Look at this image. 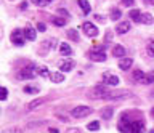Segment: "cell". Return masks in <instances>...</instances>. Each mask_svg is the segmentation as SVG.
<instances>
[{
	"mask_svg": "<svg viewBox=\"0 0 154 133\" xmlns=\"http://www.w3.org/2000/svg\"><path fill=\"white\" fill-rule=\"evenodd\" d=\"M117 128H119V131H122V133H143L144 131V123L141 120H130L127 114H124V116H120Z\"/></svg>",
	"mask_w": 154,
	"mask_h": 133,
	"instance_id": "obj_1",
	"label": "cell"
},
{
	"mask_svg": "<svg viewBox=\"0 0 154 133\" xmlns=\"http://www.w3.org/2000/svg\"><path fill=\"white\" fill-rule=\"evenodd\" d=\"M109 92H111V90L106 87V85H98V87H95V88L90 90L88 96L93 98V99H106V96H108Z\"/></svg>",
	"mask_w": 154,
	"mask_h": 133,
	"instance_id": "obj_2",
	"label": "cell"
},
{
	"mask_svg": "<svg viewBox=\"0 0 154 133\" xmlns=\"http://www.w3.org/2000/svg\"><path fill=\"white\" fill-rule=\"evenodd\" d=\"M91 112H93V109L88 107V106H77L71 111V116L75 117V119H84L87 116H90Z\"/></svg>",
	"mask_w": 154,
	"mask_h": 133,
	"instance_id": "obj_3",
	"label": "cell"
},
{
	"mask_svg": "<svg viewBox=\"0 0 154 133\" xmlns=\"http://www.w3.org/2000/svg\"><path fill=\"white\" fill-rule=\"evenodd\" d=\"M35 74H37L35 64H29L27 68H24V69H21V71H19V74H18V79H21V80L32 79V77H35Z\"/></svg>",
	"mask_w": 154,
	"mask_h": 133,
	"instance_id": "obj_4",
	"label": "cell"
},
{
	"mask_svg": "<svg viewBox=\"0 0 154 133\" xmlns=\"http://www.w3.org/2000/svg\"><path fill=\"white\" fill-rule=\"evenodd\" d=\"M82 29H84V34L88 35V37H96L100 34L98 27L95 24H91V23H84V24H82Z\"/></svg>",
	"mask_w": 154,
	"mask_h": 133,
	"instance_id": "obj_5",
	"label": "cell"
},
{
	"mask_svg": "<svg viewBox=\"0 0 154 133\" xmlns=\"http://www.w3.org/2000/svg\"><path fill=\"white\" fill-rule=\"evenodd\" d=\"M87 56L91 59V61H96V63H103V61H106V53L104 51H98V50H90L88 53H87Z\"/></svg>",
	"mask_w": 154,
	"mask_h": 133,
	"instance_id": "obj_6",
	"label": "cell"
},
{
	"mask_svg": "<svg viewBox=\"0 0 154 133\" xmlns=\"http://www.w3.org/2000/svg\"><path fill=\"white\" fill-rule=\"evenodd\" d=\"M119 83V77L111 72H104L103 74V85H106V87H116V85Z\"/></svg>",
	"mask_w": 154,
	"mask_h": 133,
	"instance_id": "obj_7",
	"label": "cell"
},
{
	"mask_svg": "<svg viewBox=\"0 0 154 133\" xmlns=\"http://www.w3.org/2000/svg\"><path fill=\"white\" fill-rule=\"evenodd\" d=\"M10 39H11V42L14 45H19V47L24 45V34H23V31H19V29H14L11 32V35H10Z\"/></svg>",
	"mask_w": 154,
	"mask_h": 133,
	"instance_id": "obj_8",
	"label": "cell"
},
{
	"mask_svg": "<svg viewBox=\"0 0 154 133\" xmlns=\"http://www.w3.org/2000/svg\"><path fill=\"white\" fill-rule=\"evenodd\" d=\"M74 66H75V61L74 59H63V61H60L61 72H69L71 69H74Z\"/></svg>",
	"mask_w": 154,
	"mask_h": 133,
	"instance_id": "obj_9",
	"label": "cell"
},
{
	"mask_svg": "<svg viewBox=\"0 0 154 133\" xmlns=\"http://www.w3.org/2000/svg\"><path fill=\"white\" fill-rule=\"evenodd\" d=\"M130 31V23L128 21H122V23H119L117 24V27H116V32L117 34H127V32Z\"/></svg>",
	"mask_w": 154,
	"mask_h": 133,
	"instance_id": "obj_10",
	"label": "cell"
},
{
	"mask_svg": "<svg viewBox=\"0 0 154 133\" xmlns=\"http://www.w3.org/2000/svg\"><path fill=\"white\" fill-rule=\"evenodd\" d=\"M23 34H24V39L26 40H35L37 39V31L35 29H31V27H26V29L23 31Z\"/></svg>",
	"mask_w": 154,
	"mask_h": 133,
	"instance_id": "obj_11",
	"label": "cell"
},
{
	"mask_svg": "<svg viewBox=\"0 0 154 133\" xmlns=\"http://www.w3.org/2000/svg\"><path fill=\"white\" fill-rule=\"evenodd\" d=\"M132 64H133L132 58H122V59L119 61V69L120 71H127V69L132 68Z\"/></svg>",
	"mask_w": 154,
	"mask_h": 133,
	"instance_id": "obj_12",
	"label": "cell"
},
{
	"mask_svg": "<svg viewBox=\"0 0 154 133\" xmlns=\"http://www.w3.org/2000/svg\"><path fill=\"white\" fill-rule=\"evenodd\" d=\"M112 56H116V58H124L125 56V48L122 45H116L112 48Z\"/></svg>",
	"mask_w": 154,
	"mask_h": 133,
	"instance_id": "obj_13",
	"label": "cell"
},
{
	"mask_svg": "<svg viewBox=\"0 0 154 133\" xmlns=\"http://www.w3.org/2000/svg\"><path fill=\"white\" fill-rule=\"evenodd\" d=\"M128 16L132 18V21H135V23H141V11L140 10H130V13H128Z\"/></svg>",
	"mask_w": 154,
	"mask_h": 133,
	"instance_id": "obj_14",
	"label": "cell"
},
{
	"mask_svg": "<svg viewBox=\"0 0 154 133\" xmlns=\"http://www.w3.org/2000/svg\"><path fill=\"white\" fill-rule=\"evenodd\" d=\"M77 5L80 7V10L85 13V15H88L90 13V3H88V0H79L77 2Z\"/></svg>",
	"mask_w": 154,
	"mask_h": 133,
	"instance_id": "obj_15",
	"label": "cell"
},
{
	"mask_svg": "<svg viewBox=\"0 0 154 133\" xmlns=\"http://www.w3.org/2000/svg\"><path fill=\"white\" fill-rule=\"evenodd\" d=\"M60 53H61L63 56H69V55L72 53V48L69 47V44H61V45H60Z\"/></svg>",
	"mask_w": 154,
	"mask_h": 133,
	"instance_id": "obj_16",
	"label": "cell"
},
{
	"mask_svg": "<svg viewBox=\"0 0 154 133\" xmlns=\"http://www.w3.org/2000/svg\"><path fill=\"white\" fill-rule=\"evenodd\" d=\"M50 79H51V82L60 83V82L64 80V74H63V72H53V74H50Z\"/></svg>",
	"mask_w": 154,
	"mask_h": 133,
	"instance_id": "obj_17",
	"label": "cell"
},
{
	"mask_svg": "<svg viewBox=\"0 0 154 133\" xmlns=\"http://www.w3.org/2000/svg\"><path fill=\"white\" fill-rule=\"evenodd\" d=\"M43 103H45V99H43V98H37V99H34V101H31L27 104V109H29V111H32V109H35L37 106H40V104H43Z\"/></svg>",
	"mask_w": 154,
	"mask_h": 133,
	"instance_id": "obj_18",
	"label": "cell"
},
{
	"mask_svg": "<svg viewBox=\"0 0 154 133\" xmlns=\"http://www.w3.org/2000/svg\"><path fill=\"white\" fill-rule=\"evenodd\" d=\"M141 23L143 24H152L154 23V18H152V15H149V13H143L141 15Z\"/></svg>",
	"mask_w": 154,
	"mask_h": 133,
	"instance_id": "obj_19",
	"label": "cell"
},
{
	"mask_svg": "<svg viewBox=\"0 0 154 133\" xmlns=\"http://www.w3.org/2000/svg\"><path fill=\"white\" fill-rule=\"evenodd\" d=\"M37 74L40 75V77H50V71H48L47 66H40V68H37Z\"/></svg>",
	"mask_w": 154,
	"mask_h": 133,
	"instance_id": "obj_20",
	"label": "cell"
},
{
	"mask_svg": "<svg viewBox=\"0 0 154 133\" xmlns=\"http://www.w3.org/2000/svg\"><path fill=\"white\" fill-rule=\"evenodd\" d=\"M143 77H144V72H143V71H140V69H135V71H133V79H135V82H140V83H141Z\"/></svg>",
	"mask_w": 154,
	"mask_h": 133,
	"instance_id": "obj_21",
	"label": "cell"
},
{
	"mask_svg": "<svg viewBox=\"0 0 154 133\" xmlns=\"http://www.w3.org/2000/svg\"><path fill=\"white\" fill-rule=\"evenodd\" d=\"M154 82V72H149V74H144V77L141 80V83L144 85H149V83H152Z\"/></svg>",
	"mask_w": 154,
	"mask_h": 133,
	"instance_id": "obj_22",
	"label": "cell"
},
{
	"mask_svg": "<svg viewBox=\"0 0 154 133\" xmlns=\"http://www.w3.org/2000/svg\"><path fill=\"white\" fill-rule=\"evenodd\" d=\"M120 18H122V11H120L119 8H114V10L111 11V20L117 21V20H120Z\"/></svg>",
	"mask_w": 154,
	"mask_h": 133,
	"instance_id": "obj_23",
	"label": "cell"
},
{
	"mask_svg": "<svg viewBox=\"0 0 154 133\" xmlns=\"http://www.w3.org/2000/svg\"><path fill=\"white\" fill-rule=\"evenodd\" d=\"M112 114H114V109H112V107H106L104 111L101 112V117L108 120V119H111V117H112Z\"/></svg>",
	"mask_w": 154,
	"mask_h": 133,
	"instance_id": "obj_24",
	"label": "cell"
},
{
	"mask_svg": "<svg viewBox=\"0 0 154 133\" xmlns=\"http://www.w3.org/2000/svg\"><path fill=\"white\" fill-rule=\"evenodd\" d=\"M67 37H69L72 42H79V34H77V31H75V29L67 31Z\"/></svg>",
	"mask_w": 154,
	"mask_h": 133,
	"instance_id": "obj_25",
	"label": "cell"
},
{
	"mask_svg": "<svg viewBox=\"0 0 154 133\" xmlns=\"http://www.w3.org/2000/svg\"><path fill=\"white\" fill-rule=\"evenodd\" d=\"M51 21H53V24H55V26H64L66 24V20H64V18H58V16H55V18H51Z\"/></svg>",
	"mask_w": 154,
	"mask_h": 133,
	"instance_id": "obj_26",
	"label": "cell"
},
{
	"mask_svg": "<svg viewBox=\"0 0 154 133\" xmlns=\"http://www.w3.org/2000/svg\"><path fill=\"white\" fill-rule=\"evenodd\" d=\"M50 2H53V0H32L34 5H38V7H47Z\"/></svg>",
	"mask_w": 154,
	"mask_h": 133,
	"instance_id": "obj_27",
	"label": "cell"
},
{
	"mask_svg": "<svg viewBox=\"0 0 154 133\" xmlns=\"http://www.w3.org/2000/svg\"><path fill=\"white\" fill-rule=\"evenodd\" d=\"M87 128H88V130H91V131L100 130V122H98V120H96V122H90L88 125H87Z\"/></svg>",
	"mask_w": 154,
	"mask_h": 133,
	"instance_id": "obj_28",
	"label": "cell"
},
{
	"mask_svg": "<svg viewBox=\"0 0 154 133\" xmlns=\"http://www.w3.org/2000/svg\"><path fill=\"white\" fill-rule=\"evenodd\" d=\"M7 96H8V90L5 87H0V101H5Z\"/></svg>",
	"mask_w": 154,
	"mask_h": 133,
	"instance_id": "obj_29",
	"label": "cell"
},
{
	"mask_svg": "<svg viewBox=\"0 0 154 133\" xmlns=\"http://www.w3.org/2000/svg\"><path fill=\"white\" fill-rule=\"evenodd\" d=\"M148 55L154 58V40H151V42L148 44Z\"/></svg>",
	"mask_w": 154,
	"mask_h": 133,
	"instance_id": "obj_30",
	"label": "cell"
},
{
	"mask_svg": "<svg viewBox=\"0 0 154 133\" xmlns=\"http://www.w3.org/2000/svg\"><path fill=\"white\" fill-rule=\"evenodd\" d=\"M24 92L26 93H38V88L37 87H24Z\"/></svg>",
	"mask_w": 154,
	"mask_h": 133,
	"instance_id": "obj_31",
	"label": "cell"
},
{
	"mask_svg": "<svg viewBox=\"0 0 154 133\" xmlns=\"http://www.w3.org/2000/svg\"><path fill=\"white\" fill-rule=\"evenodd\" d=\"M37 29L40 31V32H45V31H47V26L43 24V23H38V24H37Z\"/></svg>",
	"mask_w": 154,
	"mask_h": 133,
	"instance_id": "obj_32",
	"label": "cell"
},
{
	"mask_svg": "<svg viewBox=\"0 0 154 133\" xmlns=\"http://www.w3.org/2000/svg\"><path fill=\"white\" fill-rule=\"evenodd\" d=\"M122 3L125 7H132V5H135V0H122Z\"/></svg>",
	"mask_w": 154,
	"mask_h": 133,
	"instance_id": "obj_33",
	"label": "cell"
},
{
	"mask_svg": "<svg viewBox=\"0 0 154 133\" xmlns=\"http://www.w3.org/2000/svg\"><path fill=\"white\" fill-rule=\"evenodd\" d=\"M58 15H63V16H66V18H67V16H69V13H67L66 10H63V8H61V10H58Z\"/></svg>",
	"mask_w": 154,
	"mask_h": 133,
	"instance_id": "obj_34",
	"label": "cell"
},
{
	"mask_svg": "<svg viewBox=\"0 0 154 133\" xmlns=\"http://www.w3.org/2000/svg\"><path fill=\"white\" fill-rule=\"evenodd\" d=\"M66 133H80V130H79V128H69Z\"/></svg>",
	"mask_w": 154,
	"mask_h": 133,
	"instance_id": "obj_35",
	"label": "cell"
},
{
	"mask_svg": "<svg viewBox=\"0 0 154 133\" xmlns=\"http://www.w3.org/2000/svg\"><path fill=\"white\" fill-rule=\"evenodd\" d=\"M26 8H27V2H23L21 3V10H26Z\"/></svg>",
	"mask_w": 154,
	"mask_h": 133,
	"instance_id": "obj_36",
	"label": "cell"
},
{
	"mask_svg": "<svg viewBox=\"0 0 154 133\" xmlns=\"http://www.w3.org/2000/svg\"><path fill=\"white\" fill-rule=\"evenodd\" d=\"M144 3H148V5H154V0H143Z\"/></svg>",
	"mask_w": 154,
	"mask_h": 133,
	"instance_id": "obj_37",
	"label": "cell"
},
{
	"mask_svg": "<svg viewBox=\"0 0 154 133\" xmlns=\"http://www.w3.org/2000/svg\"><path fill=\"white\" fill-rule=\"evenodd\" d=\"M48 131H50V133H60V131L56 130V128H48Z\"/></svg>",
	"mask_w": 154,
	"mask_h": 133,
	"instance_id": "obj_38",
	"label": "cell"
},
{
	"mask_svg": "<svg viewBox=\"0 0 154 133\" xmlns=\"http://www.w3.org/2000/svg\"><path fill=\"white\" fill-rule=\"evenodd\" d=\"M151 116H152V117H154V107H152V109H151Z\"/></svg>",
	"mask_w": 154,
	"mask_h": 133,
	"instance_id": "obj_39",
	"label": "cell"
},
{
	"mask_svg": "<svg viewBox=\"0 0 154 133\" xmlns=\"http://www.w3.org/2000/svg\"><path fill=\"white\" fill-rule=\"evenodd\" d=\"M149 133H154V130H149Z\"/></svg>",
	"mask_w": 154,
	"mask_h": 133,
	"instance_id": "obj_40",
	"label": "cell"
},
{
	"mask_svg": "<svg viewBox=\"0 0 154 133\" xmlns=\"http://www.w3.org/2000/svg\"><path fill=\"white\" fill-rule=\"evenodd\" d=\"M14 133H21V131H14Z\"/></svg>",
	"mask_w": 154,
	"mask_h": 133,
	"instance_id": "obj_41",
	"label": "cell"
}]
</instances>
